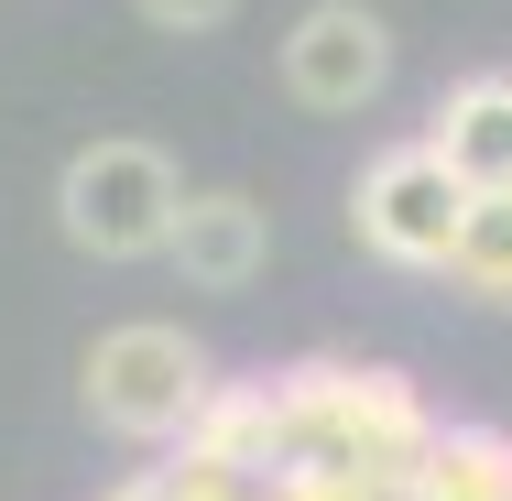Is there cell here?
Wrapping results in <instances>:
<instances>
[{"label": "cell", "instance_id": "obj_1", "mask_svg": "<svg viewBox=\"0 0 512 501\" xmlns=\"http://www.w3.org/2000/svg\"><path fill=\"white\" fill-rule=\"evenodd\" d=\"M273 403H284V469H327V480H404L414 447L436 436V403L414 393L404 371L382 360H295L273 371Z\"/></svg>", "mask_w": 512, "mask_h": 501}, {"label": "cell", "instance_id": "obj_2", "mask_svg": "<svg viewBox=\"0 0 512 501\" xmlns=\"http://www.w3.org/2000/svg\"><path fill=\"white\" fill-rule=\"evenodd\" d=\"M77 393H88V414H99L109 436H131V447H186L197 403L218 393V360H207L186 327L131 316V327H99V338H88Z\"/></svg>", "mask_w": 512, "mask_h": 501}, {"label": "cell", "instance_id": "obj_3", "mask_svg": "<svg viewBox=\"0 0 512 501\" xmlns=\"http://www.w3.org/2000/svg\"><path fill=\"white\" fill-rule=\"evenodd\" d=\"M175 207H186L175 153H164V142H131V131L66 153V175H55V229H66L88 262H153V251L175 240Z\"/></svg>", "mask_w": 512, "mask_h": 501}, {"label": "cell", "instance_id": "obj_4", "mask_svg": "<svg viewBox=\"0 0 512 501\" xmlns=\"http://www.w3.org/2000/svg\"><path fill=\"white\" fill-rule=\"evenodd\" d=\"M349 229L371 262L393 273H447L458 262V229H469V186L425 153V142H382L349 186Z\"/></svg>", "mask_w": 512, "mask_h": 501}, {"label": "cell", "instance_id": "obj_5", "mask_svg": "<svg viewBox=\"0 0 512 501\" xmlns=\"http://www.w3.org/2000/svg\"><path fill=\"white\" fill-rule=\"evenodd\" d=\"M382 88H393V33H382L371 0H316V11H295V33H284V99L295 109L349 120V109H371Z\"/></svg>", "mask_w": 512, "mask_h": 501}, {"label": "cell", "instance_id": "obj_6", "mask_svg": "<svg viewBox=\"0 0 512 501\" xmlns=\"http://www.w3.org/2000/svg\"><path fill=\"white\" fill-rule=\"evenodd\" d=\"M164 262L197 284V295H240V284H262V262H273V218L240 197V186H186L175 207V240H164Z\"/></svg>", "mask_w": 512, "mask_h": 501}, {"label": "cell", "instance_id": "obj_7", "mask_svg": "<svg viewBox=\"0 0 512 501\" xmlns=\"http://www.w3.org/2000/svg\"><path fill=\"white\" fill-rule=\"evenodd\" d=\"M469 197H491L512 186V66H480V77H458L447 99L425 109V131H414Z\"/></svg>", "mask_w": 512, "mask_h": 501}, {"label": "cell", "instance_id": "obj_8", "mask_svg": "<svg viewBox=\"0 0 512 501\" xmlns=\"http://www.w3.org/2000/svg\"><path fill=\"white\" fill-rule=\"evenodd\" d=\"M186 447H197L207 469H229V480H273V458H284V403H273V371L218 382V393L197 403V425H186Z\"/></svg>", "mask_w": 512, "mask_h": 501}, {"label": "cell", "instance_id": "obj_9", "mask_svg": "<svg viewBox=\"0 0 512 501\" xmlns=\"http://www.w3.org/2000/svg\"><path fill=\"white\" fill-rule=\"evenodd\" d=\"M404 491L414 501H512V436L502 425H447V414H436V436L414 447Z\"/></svg>", "mask_w": 512, "mask_h": 501}, {"label": "cell", "instance_id": "obj_10", "mask_svg": "<svg viewBox=\"0 0 512 501\" xmlns=\"http://www.w3.org/2000/svg\"><path fill=\"white\" fill-rule=\"evenodd\" d=\"M447 273L480 305H512V186L469 197V229H458V262H447Z\"/></svg>", "mask_w": 512, "mask_h": 501}, {"label": "cell", "instance_id": "obj_11", "mask_svg": "<svg viewBox=\"0 0 512 501\" xmlns=\"http://www.w3.org/2000/svg\"><path fill=\"white\" fill-rule=\"evenodd\" d=\"M131 11H142L153 33H218V22L240 11V0H131Z\"/></svg>", "mask_w": 512, "mask_h": 501}, {"label": "cell", "instance_id": "obj_12", "mask_svg": "<svg viewBox=\"0 0 512 501\" xmlns=\"http://www.w3.org/2000/svg\"><path fill=\"white\" fill-rule=\"evenodd\" d=\"M109 501H164V469H131V480H120Z\"/></svg>", "mask_w": 512, "mask_h": 501}]
</instances>
